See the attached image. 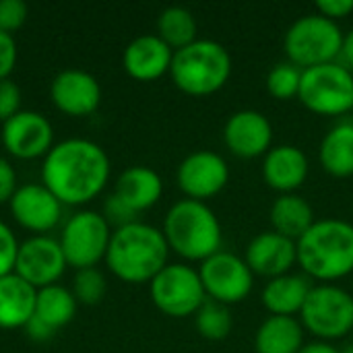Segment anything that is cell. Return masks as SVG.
I'll return each instance as SVG.
<instances>
[{"mask_svg": "<svg viewBox=\"0 0 353 353\" xmlns=\"http://www.w3.org/2000/svg\"><path fill=\"white\" fill-rule=\"evenodd\" d=\"M110 157L101 145L72 137L56 143L41 163V184L62 205H87L110 180Z\"/></svg>", "mask_w": 353, "mask_h": 353, "instance_id": "cell-1", "label": "cell"}, {"mask_svg": "<svg viewBox=\"0 0 353 353\" xmlns=\"http://www.w3.org/2000/svg\"><path fill=\"white\" fill-rule=\"evenodd\" d=\"M316 12L331 19V21H339L345 19L353 12V0H319L316 4Z\"/></svg>", "mask_w": 353, "mask_h": 353, "instance_id": "cell-38", "label": "cell"}, {"mask_svg": "<svg viewBox=\"0 0 353 353\" xmlns=\"http://www.w3.org/2000/svg\"><path fill=\"white\" fill-rule=\"evenodd\" d=\"M52 103L66 116H89L101 103L99 81L81 68H64L50 83Z\"/></svg>", "mask_w": 353, "mask_h": 353, "instance_id": "cell-17", "label": "cell"}, {"mask_svg": "<svg viewBox=\"0 0 353 353\" xmlns=\"http://www.w3.org/2000/svg\"><path fill=\"white\" fill-rule=\"evenodd\" d=\"M170 252L159 228L134 221L112 232L105 265L124 283H151V279L170 263Z\"/></svg>", "mask_w": 353, "mask_h": 353, "instance_id": "cell-2", "label": "cell"}, {"mask_svg": "<svg viewBox=\"0 0 353 353\" xmlns=\"http://www.w3.org/2000/svg\"><path fill=\"white\" fill-rule=\"evenodd\" d=\"M77 306H79V302H77L72 290H66L64 285L54 283V285L37 290L33 316L43 321L50 329L58 331L74 319Z\"/></svg>", "mask_w": 353, "mask_h": 353, "instance_id": "cell-27", "label": "cell"}, {"mask_svg": "<svg viewBox=\"0 0 353 353\" xmlns=\"http://www.w3.org/2000/svg\"><path fill=\"white\" fill-rule=\"evenodd\" d=\"M25 333H27V337H29L31 341H37V343L48 341V339H52V337L56 335V331L50 329V327H48L43 321H39L37 316H31V319H29V323L25 325Z\"/></svg>", "mask_w": 353, "mask_h": 353, "instance_id": "cell-39", "label": "cell"}, {"mask_svg": "<svg viewBox=\"0 0 353 353\" xmlns=\"http://www.w3.org/2000/svg\"><path fill=\"white\" fill-rule=\"evenodd\" d=\"M199 275L209 300L232 306L244 302L254 288V273L244 256L219 250L201 263Z\"/></svg>", "mask_w": 353, "mask_h": 353, "instance_id": "cell-11", "label": "cell"}, {"mask_svg": "<svg viewBox=\"0 0 353 353\" xmlns=\"http://www.w3.org/2000/svg\"><path fill=\"white\" fill-rule=\"evenodd\" d=\"M17 41L12 33L0 29V81L8 79L17 66Z\"/></svg>", "mask_w": 353, "mask_h": 353, "instance_id": "cell-36", "label": "cell"}, {"mask_svg": "<svg viewBox=\"0 0 353 353\" xmlns=\"http://www.w3.org/2000/svg\"><path fill=\"white\" fill-rule=\"evenodd\" d=\"M163 238L184 261L203 263L223 250V230L215 211L201 201L180 199L163 217Z\"/></svg>", "mask_w": 353, "mask_h": 353, "instance_id": "cell-4", "label": "cell"}, {"mask_svg": "<svg viewBox=\"0 0 353 353\" xmlns=\"http://www.w3.org/2000/svg\"><path fill=\"white\" fill-rule=\"evenodd\" d=\"M29 6L25 0H0V29L14 33L27 21Z\"/></svg>", "mask_w": 353, "mask_h": 353, "instance_id": "cell-33", "label": "cell"}, {"mask_svg": "<svg viewBox=\"0 0 353 353\" xmlns=\"http://www.w3.org/2000/svg\"><path fill=\"white\" fill-rule=\"evenodd\" d=\"M17 252H19V240L14 232L4 221H0V277L14 273Z\"/></svg>", "mask_w": 353, "mask_h": 353, "instance_id": "cell-34", "label": "cell"}, {"mask_svg": "<svg viewBox=\"0 0 353 353\" xmlns=\"http://www.w3.org/2000/svg\"><path fill=\"white\" fill-rule=\"evenodd\" d=\"M298 319L316 341L343 339L353 333V296L337 283L312 285Z\"/></svg>", "mask_w": 353, "mask_h": 353, "instance_id": "cell-7", "label": "cell"}, {"mask_svg": "<svg viewBox=\"0 0 353 353\" xmlns=\"http://www.w3.org/2000/svg\"><path fill=\"white\" fill-rule=\"evenodd\" d=\"M304 327L298 316H267L254 333L256 353H298L304 345Z\"/></svg>", "mask_w": 353, "mask_h": 353, "instance_id": "cell-24", "label": "cell"}, {"mask_svg": "<svg viewBox=\"0 0 353 353\" xmlns=\"http://www.w3.org/2000/svg\"><path fill=\"white\" fill-rule=\"evenodd\" d=\"M172 58L174 50L157 33H143L124 48L122 66L137 81H155L170 74Z\"/></svg>", "mask_w": 353, "mask_h": 353, "instance_id": "cell-20", "label": "cell"}, {"mask_svg": "<svg viewBox=\"0 0 353 353\" xmlns=\"http://www.w3.org/2000/svg\"><path fill=\"white\" fill-rule=\"evenodd\" d=\"M172 83L186 95L205 97L225 87L232 77V56L215 39H196L174 52Z\"/></svg>", "mask_w": 353, "mask_h": 353, "instance_id": "cell-5", "label": "cell"}, {"mask_svg": "<svg viewBox=\"0 0 353 353\" xmlns=\"http://www.w3.org/2000/svg\"><path fill=\"white\" fill-rule=\"evenodd\" d=\"M0 141L4 149L17 159L46 157L54 147V128L41 112L21 110L2 122Z\"/></svg>", "mask_w": 353, "mask_h": 353, "instance_id": "cell-14", "label": "cell"}, {"mask_svg": "<svg viewBox=\"0 0 353 353\" xmlns=\"http://www.w3.org/2000/svg\"><path fill=\"white\" fill-rule=\"evenodd\" d=\"M105 292H108V281L97 267L77 271L72 281V294L79 304L95 306L105 298Z\"/></svg>", "mask_w": 353, "mask_h": 353, "instance_id": "cell-31", "label": "cell"}, {"mask_svg": "<svg viewBox=\"0 0 353 353\" xmlns=\"http://www.w3.org/2000/svg\"><path fill=\"white\" fill-rule=\"evenodd\" d=\"M223 143L236 157H265L273 147V124L259 110L234 112L223 126Z\"/></svg>", "mask_w": 353, "mask_h": 353, "instance_id": "cell-15", "label": "cell"}, {"mask_svg": "<svg viewBox=\"0 0 353 353\" xmlns=\"http://www.w3.org/2000/svg\"><path fill=\"white\" fill-rule=\"evenodd\" d=\"M66 267L60 242L52 236H31L19 244L14 273L35 290L58 283Z\"/></svg>", "mask_w": 353, "mask_h": 353, "instance_id": "cell-13", "label": "cell"}, {"mask_svg": "<svg viewBox=\"0 0 353 353\" xmlns=\"http://www.w3.org/2000/svg\"><path fill=\"white\" fill-rule=\"evenodd\" d=\"M298 267L308 279L335 283L353 273V223L321 219L296 242Z\"/></svg>", "mask_w": 353, "mask_h": 353, "instance_id": "cell-3", "label": "cell"}, {"mask_svg": "<svg viewBox=\"0 0 353 353\" xmlns=\"http://www.w3.org/2000/svg\"><path fill=\"white\" fill-rule=\"evenodd\" d=\"M194 327H196L199 335L207 341L228 339L234 329V316H232L230 306L207 298V302L194 314Z\"/></svg>", "mask_w": 353, "mask_h": 353, "instance_id": "cell-29", "label": "cell"}, {"mask_svg": "<svg viewBox=\"0 0 353 353\" xmlns=\"http://www.w3.org/2000/svg\"><path fill=\"white\" fill-rule=\"evenodd\" d=\"M157 35L176 52L196 41V19L186 6H168L157 17Z\"/></svg>", "mask_w": 353, "mask_h": 353, "instance_id": "cell-28", "label": "cell"}, {"mask_svg": "<svg viewBox=\"0 0 353 353\" xmlns=\"http://www.w3.org/2000/svg\"><path fill=\"white\" fill-rule=\"evenodd\" d=\"M176 182L186 199L207 203L217 196L230 182L228 161L209 149H199L188 153L176 172Z\"/></svg>", "mask_w": 353, "mask_h": 353, "instance_id": "cell-12", "label": "cell"}, {"mask_svg": "<svg viewBox=\"0 0 353 353\" xmlns=\"http://www.w3.org/2000/svg\"><path fill=\"white\" fill-rule=\"evenodd\" d=\"M341 353H353V345H350V347H345V350H343V352Z\"/></svg>", "mask_w": 353, "mask_h": 353, "instance_id": "cell-42", "label": "cell"}, {"mask_svg": "<svg viewBox=\"0 0 353 353\" xmlns=\"http://www.w3.org/2000/svg\"><path fill=\"white\" fill-rule=\"evenodd\" d=\"M298 353H341L333 343H325V341H310L306 343Z\"/></svg>", "mask_w": 353, "mask_h": 353, "instance_id": "cell-41", "label": "cell"}, {"mask_svg": "<svg viewBox=\"0 0 353 353\" xmlns=\"http://www.w3.org/2000/svg\"><path fill=\"white\" fill-rule=\"evenodd\" d=\"M298 99L319 116H345L353 110V72L337 62L302 70Z\"/></svg>", "mask_w": 353, "mask_h": 353, "instance_id": "cell-8", "label": "cell"}, {"mask_svg": "<svg viewBox=\"0 0 353 353\" xmlns=\"http://www.w3.org/2000/svg\"><path fill=\"white\" fill-rule=\"evenodd\" d=\"M114 192L137 213H143L159 203L163 194V180L149 165H130L116 178Z\"/></svg>", "mask_w": 353, "mask_h": 353, "instance_id": "cell-22", "label": "cell"}, {"mask_svg": "<svg viewBox=\"0 0 353 353\" xmlns=\"http://www.w3.org/2000/svg\"><path fill=\"white\" fill-rule=\"evenodd\" d=\"M112 240V228L97 211H77L72 213L60 234V248L64 252L66 265L81 269H91L99 261H105V252Z\"/></svg>", "mask_w": 353, "mask_h": 353, "instance_id": "cell-10", "label": "cell"}, {"mask_svg": "<svg viewBox=\"0 0 353 353\" xmlns=\"http://www.w3.org/2000/svg\"><path fill=\"white\" fill-rule=\"evenodd\" d=\"M269 221L273 232L298 242L314 225L316 219L310 203L298 192H292V194H279L273 201L269 209Z\"/></svg>", "mask_w": 353, "mask_h": 353, "instance_id": "cell-25", "label": "cell"}, {"mask_svg": "<svg viewBox=\"0 0 353 353\" xmlns=\"http://www.w3.org/2000/svg\"><path fill=\"white\" fill-rule=\"evenodd\" d=\"M101 215L110 223V228H114V230H120L124 225H130V223L139 221V213L132 207H128L116 192L105 196Z\"/></svg>", "mask_w": 353, "mask_h": 353, "instance_id": "cell-32", "label": "cell"}, {"mask_svg": "<svg viewBox=\"0 0 353 353\" xmlns=\"http://www.w3.org/2000/svg\"><path fill=\"white\" fill-rule=\"evenodd\" d=\"M8 205L14 221L35 236H48L62 219V203L41 182L19 186Z\"/></svg>", "mask_w": 353, "mask_h": 353, "instance_id": "cell-16", "label": "cell"}, {"mask_svg": "<svg viewBox=\"0 0 353 353\" xmlns=\"http://www.w3.org/2000/svg\"><path fill=\"white\" fill-rule=\"evenodd\" d=\"M21 89L14 81L2 79L0 81V120L6 122L14 114L21 112Z\"/></svg>", "mask_w": 353, "mask_h": 353, "instance_id": "cell-35", "label": "cell"}, {"mask_svg": "<svg viewBox=\"0 0 353 353\" xmlns=\"http://www.w3.org/2000/svg\"><path fill=\"white\" fill-rule=\"evenodd\" d=\"M341 46L343 31L339 23L319 12H308L296 19L283 35V52L288 62L302 70L337 62L341 56Z\"/></svg>", "mask_w": 353, "mask_h": 353, "instance_id": "cell-6", "label": "cell"}, {"mask_svg": "<svg viewBox=\"0 0 353 353\" xmlns=\"http://www.w3.org/2000/svg\"><path fill=\"white\" fill-rule=\"evenodd\" d=\"M310 290L312 283L304 273H288L265 283L261 302L271 316H300Z\"/></svg>", "mask_w": 353, "mask_h": 353, "instance_id": "cell-21", "label": "cell"}, {"mask_svg": "<svg viewBox=\"0 0 353 353\" xmlns=\"http://www.w3.org/2000/svg\"><path fill=\"white\" fill-rule=\"evenodd\" d=\"M341 64H345L353 72V27L343 33V46H341Z\"/></svg>", "mask_w": 353, "mask_h": 353, "instance_id": "cell-40", "label": "cell"}, {"mask_svg": "<svg viewBox=\"0 0 353 353\" xmlns=\"http://www.w3.org/2000/svg\"><path fill=\"white\" fill-rule=\"evenodd\" d=\"M263 180L279 194H292L304 186L310 163L306 153L296 145H277L267 151L261 165Z\"/></svg>", "mask_w": 353, "mask_h": 353, "instance_id": "cell-19", "label": "cell"}, {"mask_svg": "<svg viewBox=\"0 0 353 353\" xmlns=\"http://www.w3.org/2000/svg\"><path fill=\"white\" fill-rule=\"evenodd\" d=\"M300 81H302V68L294 66L292 62H279L275 64L267 74V91L281 101L294 99L300 93Z\"/></svg>", "mask_w": 353, "mask_h": 353, "instance_id": "cell-30", "label": "cell"}, {"mask_svg": "<svg viewBox=\"0 0 353 353\" xmlns=\"http://www.w3.org/2000/svg\"><path fill=\"white\" fill-rule=\"evenodd\" d=\"M37 290L17 273L0 277V329H25L35 312Z\"/></svg>", "mask_w": 353, "mask_h": 353, "instance_id": "cell-23", "label": "cell"}, {"mask_svg": "<svg viewBox=\"0 0 353 353\" xmlns=\"http://www.w3.org/2000/svg\"><path fill=\"white\" fill-rule=\"evenodd\" d=\"M149 294L155 308L172 319L194 316L207 302L199 269L186 263H168L151 279Z\"/></svg>", "mask_w": 353, "mask_h": 353, "instance_id": "cell-9", "label": "cell"}, {"mask_svg": "<svg viewBox=\"0 0 353 353\" xmlns=\"http://www.w3.org/2000/svg\"><path fill=\"white\" fill-rule=\"evenodd\" d=\"M319 159L327 174L333 178L353 176V122H337L323 137Z\"/></svg>", "mask_w": 353, "mask_h": 353, "instance_id": "cell-26", "label": "cell"}, {"mask_svg": "<svg viewBox=\"0 0 353 353\" xmlns=\"http://www.w3.org/2000/svg\"><path fill=\"white\" fill-rule=\"evenodd\" d=\"M244 261L254 277H267L269 281L292 273V269L298 265V248L294 240L269 230L256 234L248 242Z\"/></svg>", "mask_w": 353, "mask_h": 353, "instance_id": "cell-18", "label": "cell"}, {"mask_svg": "<svg viewBox=\"0 0 353 353\" xmlns=\"http://www.w3.org/2000/svg\"><path fill=\"white\" fill-rule=\"evenodd\" d=\"M17 190L19 184H17L14 165L6 157H0V203H10Z\"/></svg>", "mask_w": 353, "mask_h": 353, "instance_id": "cell-37", "label": "cell"}]
</instances>
